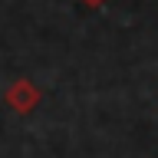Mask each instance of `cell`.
Instances as JSON below:
<instances>
[{"label": "cell", "instance_id": "cell-1", "mask_svg": "<svg viewBox=\"0 0 158 158\" xmlns=\"http://www.w3.org/2000/svg\"><path fill=\"white\" fill-rule=\"evenodd\" d=\"M3 102L7 109H13L17 115H30V112H36L40 102H43V92L33 79H13L3 92Z\"/></svg>", "mask_w": 158, "mask_h": 158}, {"label": "cell", "instance_id": "cell-2", "mask_svg": "<svg viewBox=\"0 0 158 158\" xmlns=\"http://www.w3.org/2000/svg\"><path fill=\"white\" fill-rule=\"evenodd\" d=\"M82 3H86V7H92V10H96V7H102L106 0H82Z\"/></svg>", "mask_w": 158, "mask_h": 158}]
</instances>
